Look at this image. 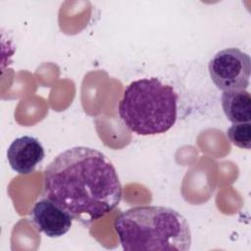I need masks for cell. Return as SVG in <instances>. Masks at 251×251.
I'll list each match as a JSON object with an SVG mask.
<instances>
[{
    "instance_id": "1",
    "label": "cell",
    "mask_w": 251,
    "mask_h": 251,
    "mask_svg": "<svg viewBox=\"0 0 251 251\" xmlns=\"http://www.w3.org/2000/svg\"><path fill=\"white\" fill-rule=\"evenodd\" d=\"M44 196L83 225L96 222L121 202L123 187L112 162L100 151L75 146L45 168Z\"/></svg>"
},
{
    "instance_id": "2",
    "label": "cell",
    "mask_w": 251,
    "mask_h": 251,
    "mask_svg": "<svg viewBox=\"0 0 251 251\" xmlns=\"http://www.w3.org/2000/svg\"><path fill=\"white\" fill-rule=\"evenodd\" d=\"M114 228L124 250L187 251L192 238L187 220L165 206H137L121 213Z\"/></svg>"
},
{
    "instance_id": "3",
    "label": "cell",
    "mask_w": 251,
    "mask_h": 251,
    "mask_svg": "<svg viewBox=\"0 0 251 251\" xmlns=\"http://www.w3.org/2000/svg\"><path fill=\"white\" fill-rule=\"evenodd\" d=\"M177 93L156 77L130 82L119 103L125 126L139 135H155L171 129L177 118Z\"/></svg>"
},
{
    "instance_id": "4",
    "label": "cell",
    "mask_w": 251,
    "mask_h": 251,
    "mask_svg": "<svg viewBox=\"0 0 251 251\" xmlns=\"http://www.w3.org/2000/svg\"><path fill=\"white\" fill-rule=\"evenodd\" d=\"M208 70L212 81L219 89L245 90L249 85L251 59L238 48H226L213 56Z\"/></svg>"
},
{
    "instance_id": "5",
    "label": "cell",
    "mask_w": 251,
    "mask_h": 251,
    "mask_svg": "<svg viewBox=\"0 0 251 251\" xmlns=\"http://www.w3.org/2000/svg\"><path fill=\"white\" fill-rule=\"evenodd\" d=\"M30 216L35 227L52 238L66 234L74 220L65 210L47 197L35 202Z\"/></svg>"
},
{
    "instance_id": "6",
    "label": "cell",
    "mask_w": 251,
    "mask_h": 251,
    "mask_svg": "<svg viewBox=\"0 0 251 251\" xmlns=\"http://www.w3.org/2000/svg\"><path fill=\"white\" fill-rule=\"evenodd\" d=\"M44 156V148L40 141L29 135L16 138L7 150V159L11 168L21 175L32 173Z\"/></svg>"
},
{
    "instance_id": "7",
    "label": "cell",
    "mask_w": 251,
    "mask_h": 251,
    "mask_svg": "<svg viewBox=\"0 0 251 251\" xmlns=\"http://www.w3.org/2000/svg\"><path fill=\"white\" fill-rule=\"evenodd\" d=\"M223 111L232 124L250 123L251 96L247 90L224 91L222 94Z\"/></svg>"
},
{
    "instance_id": "8",
    "label": "cell",
    "mask_w": 251,
    "mask_h": 251,
    "mask_svg": "<svg viewBox=\"0 0 251 251\" xmlns=\"http://www.w3.org/2000/svg\"><path fill=\"white\" fill-rule=\"evenodd\" d=\"M229 141L242 149H250L251 146V124H233L226 131Z\"/></svg>"
}]
</instances>
